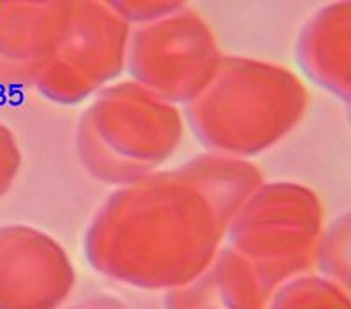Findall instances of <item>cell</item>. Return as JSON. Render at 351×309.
<instances>
[{
  "label": "cell",
  "instance_id": "8992f818",
  "mask_svg": "<svg viewBox=\"0 0 351 309\" xmlns=\"http://www.w3.org/2000/svg\"><path fill=\"white\" fill-rule=\"evenodd\" d=\"M181 4L183 2H164V0L162 2H148V0H143V2H112L116 11L120 12L130 27L158 20V18L165 16V14L180 8Z\"/></svg>",
  "mask_w": 351,
  "mask_h": 309
},
{
  "label": "cell",
  "instance_id": "3957f363",
  "mask_svg": "<svg viewBox=\"0 0 351 309\" xmlns=\"http://www.w3.org/2000/svg\"><path fill=\"white\" fill-rule=\"evenodd\" d=\"M221 60L213 28L186 4L132 28L127 55L130 79L174 106L197 99Z\"/></svg>",
  "mask_w": 351,
  "mask_h": 309
},
{
  "label": "cell",
  "instance_id": "277c9868",
  "mask_svg": "<svg viewBox=\"0 0 351 309\" xmlns=\"http://www.w3.org/2000/svg\"><path fill=\"white\" fill-rule=\"evenodd\" d=\"M130 32L132 27L112 2H69L58 48L36 86L58 104L92 101L127 71Z\"/></svg>",
  "mask_w": 351,
  "mask_h": 309
},
{
  "label": "cell",
  "instance_id": "6da1fadb",
  "mask_svg": "<svg viewBox=\"0 0 351 309\" xmlns=\"http://www.w3.org/2000/svg\"><path fill=\"white\" fill-rule=\"evenodd\" d=\"M302 102V88L288 69L253 56H223L211 83L183 114L208 151L247 160L293 129Z\"/></svg>",
  "mask_w": 351,
  "mask_h": 309
},
{
  "label": "cell",
  "instance_id": "52a82bcc",
  "mask_svg": "<svg viewBox=\"0 0 351 309\" xmlns=\"http://www.w3.org/2000/svg\"><path fill=\"white\" fill-rule=\"evenodd\" d=\"M76 309H123V308H120L118 304L109 301H95V302H88V304L80 306V308Z\"/></svg>",
  "mask_w": 351,
  "mask_h": 309
},
{
  "label": "cell",
  "instance_id": "5b68a950",
  "mask_svg": "<svg viewBox=\"0 0 351 309\" xmlns=\"http://www.w3.org/2000/svg\"><path fill=\"white\" fill-rule=\"evenodd\" d=\"M69 2L0 4V81L37 83L64 34Z\"/></svg>",
  "mask_w": 351,
  "mask_h": 309
},
{
  "label": "cell",
  "instance_id": "7a4b0ae2",
  "mask_svg": "<svg viewBox=\"0 0 351 309\" xmlns=\"http://www.w3.org/2000/svg\"><path fill=\"white\" fill-rule=\"evenodd\" d=\"M184 114L136 81H116L95 95L77 121L84 171L118 188L162 171L184 137Z\"/></svg>",
  "mask_w": 351,
  "mask_h": 309
}]
</instances>
